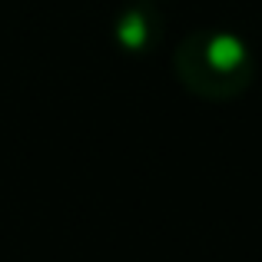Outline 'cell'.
Masks as SVG:
<instances>
[{
  "instance_id": "cell-2",
  "label": "cell",
  "mask_w": 262,
  "mask_h": 262,
  "mask_svg": "<svg viewBox=\"0 0 262 262\" xmlns=\"http://www.w3.org/2000/svg\"><path fill=\"white\" fill-rule=\"evenodd\" d=\"M163 40V13L153 0H133L123 4L113 17V43L126 57H146Z\"/></svg>"
},
{
  "instance_id": "cell-3",
  "label": "cell",
  "mask_w": 262,
  "mask_h": 262,
  "mask_svg": "<svg viewBox=\"0 0 262 262\" xmlns=\"http://www.w3.org/2000/svg\"><path fill=\"white\" fill-rule=\"evenodd\" d=\"M153 4H156V0H153Z\"/></svg>"
},
{
  "instance_id": "cell-1",
  "label": "cell",
  "mask_w": 262,
  "mask_h": 262,
  "mask_svg": "<svg viewBox=\"0 0 262 262\" xmlns=\"http://www.w3.org/2000/svg\"><path fill=\"white\" fill-rule=\"evenodd\" d=\"M173 73L192 96L209 103L239 100L256 80V53L232 30H192L173 53Z\"/></svg>"
}]
</instances>
